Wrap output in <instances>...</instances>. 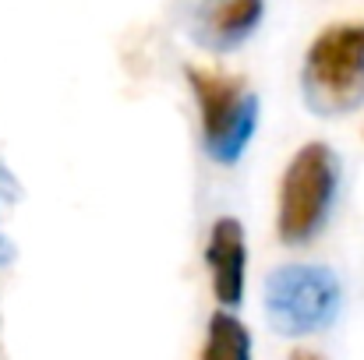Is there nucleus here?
Listing matches in <instances>:
<instances>
[{"instance_id": "nucleus-7", "label": "nucleus", "mask_w": 364, "mask_h": 360, "mask_svg": "<svg viewBox=\"0 0 364 360\" xmlns=\"http://www.w3.org/2000/svg\"><path fill=\"white\" fill-rule=\"evenodd\" d=\"M202 360H251V332L230 311H216L209 318Z\"/></svg>"}, {"instance_id": "nucleus-2", "label": "nucleus", "mask_w": 364, "mask_h": 360, "mask_svg": "<svg viewBox=\"0 0 364 360\" xmlns=\"http://www.w3.org/2000/svg\"><path fill=\"white\" fill-rule=\"evenodd\" d=\"M340 187V156L326 141L301 145L279 180L276 234L283 244L301 247L326 227Z\"/></svg>"}, {"instance_id": "nucleus-3", "label": "nucleus", "mask_w": 364, "mask_h": 360, "mask_svg": "<svg viewBox=\"0 0 364 360\" xmlns=\"http://www.w3.org/2000/svg\"><path fill=\"white\" fill-rule=\"evenodd\" d=\"M184 75H188V85L195 92V103H198L205 156L220 166H234L258 131V114H262L258 96L241 78L220 75L213 67L188 64Z\"/></svg>"}, {"instance_id": "nucleus-9", "label": "nucleus", "mask_w": 364, "mask_h": 360, "mask_svg": "<svg viewBox=\"0 0 364 360\" xmlns=\"http://www.w3.org/2000/svg\"><path fill=\"white\" fill-rule=\"evenodd\" d=\"M11 258H14V247H11V240L0 237V265H7Z\"/></svg>"}, {"instance_id": "nucleus-10", "label": "nucleus", "mask_w": 364, "mask_h": 360, "mask_svg": "<svg viewBox=\"0 0 364 360\" xmlns=\"http://www.w3.org/2000/svg\"><path fill=\"white\" fill-rule=\"evenodd\" d=\"M290 360H322V357H318V354H311V350H297Z\"/></svg>"}, {"instance_id": "nucleus-1", "label": "nucleus", "mask_w": 364, "mask_h": 360, "mask_svg": "<svg viewBox=\"0 0 364 360\" xmlns=\"http://www.w3.org/2000/svg\"><path fill=\"white\" fill-rule=\"evenodd\" d=\"M301 96L318 117H347L364 107V21L318 32L304 53Z\"/></svg>"}, {"instance_id": "nucleus-5", "label": "nucleus", "mask_w": 364, "mask_h": 360, "mask_svg": "<svg viewBox=\"0 0 364 360\" xmlns=\"http://www.w3.org/2000/svg\"><path fill=\"white\" fill-rule=\"evenodd\" d=\"M205 265L213 272V293L223 307H237L244 300V272H247V240L237 219L223 216L213 223L205 244Z\"/></svg>"}, {"instance_id": "nucleus-4", "label": "nucleus", "mask_w": 364, "mask_h": 360, "mask_svg": "<svg viewBox=\"0 0 364 360\" xmlns=\"http://www.w3.org/2000/svg\"><path fill=\"white\" fill-rule=\"evenodd\" d=\"M343 307L340 276L326 265H279L265 279V318L279 336H311Z\"/></svg>"}, {"instance_id": "nucleus-8", "label": "nucleus", "mask_w": 364, "mask_h": 360, "mask_svg": "<svg viewBox=\"0 0 364 360\" xmlns=\"http://www.w3.org/2000/svg\"><path fill=\"white\" fill-rule=\"evenodd\" d=\"M18 198H21V184L14 180L11 170L0 166V209H4V205H14Z\"/></svg>"}, {"instance_id": "nucleus-6", "label": "nucleus", "mask_w": 364, "mask_h": 360, "mask_svg": "<svg viewBox=\"0 0 364 360\" xmlns=\"http://www.w3.org/2000/svg\"><path fill=\"white\" fill-rule=\"evenodd\" d=\"M265 14V0H216L195 21V39L205 50H234L258 28Z\"/></svg>"}]
</instances>
